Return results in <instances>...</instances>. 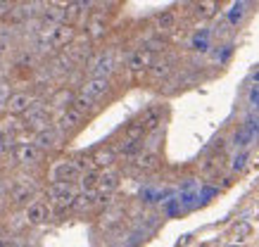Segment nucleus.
Here are the masks:
<instances>
[{
    "mask_svg": "<svg viewBox=\"0 0 259 247\" xmlns=\"http://www.w3.org/2000/svg\"><path fill=\"white\" fill-rule=\"evenodd\" d=\"M74 38H76V29L69 24H57V26L46 24L38 33V43L43 48H67Z\"/></svg>",
    "mask_w": 259,
    "mask_h": 247,
    "instance_id": "obj_1",
    "label": "nucleus"
},
{
    "mask_svg": "<svg viewBox=\"0 0 259 247\" xmlns=\"http://www.w3.org/2000/svg\"><path fill=\"white\" fill-rule=\"evenodd\" d=\"M48 205L55 207L57 212H64V209H71V202L76 197V185L74 183H50L46 190Z\"/></svg>",
    "mask_w": 259,
    "mask_h": 247,
    "instance_id": "obj_2",
    "label": "nucleus"
},
{
    "mask_svg": "<svg viewBox=\"0 0 259 247\" xmlns=\"http://www.w3.org/2000/svg\"><path fill=\"white\" fill-rule=\"evenodd\" d=\"M48 176H50V183H74V181H79L81 171L74 164V160H57L53 162Z\"/></svg>",
    "mask_w": 259,
    "mask_h": 247,
    "instance_id": "obj_3",
    "label": "nucleus"
},
{
    "mask_svg": "<svg viewBox=\"0 0 259 247\" xmlns=\"http://www.w3.org/2000/svg\"><path fill=\"white\" fill-rule=\"evenodd\" d=\"M114 69H117V60L107 50H102V53H98V55H93L88 60V74L93 79H110V74Z\"/></svg>",
    "mask_w": 259,
    "mask_h": 247,
    "instance_id": "obj_4",
    "label": "nucleus"
},
{
    "mask_svg": "<svg viewBox=\"0 0 259 247\" xmlns=\"http://www.w3.org/2000/svg\"><path fill=\"white\" fill-rule=\"evenodd\" d=\"M43 155H46V152L40 150V147H36L33 143H17L15 147H12V160H15L17 164H22V167L38 164V162L43 160Z\"/></svg>",
    "mask_w": 259,
    "mask_h": 247,
    "instance_id": "obj_5",
    "label": "nucleus"
},
{
    "mask_svg": "<svg viewBox=\"0 0 259 247\" xmlns=\"http://www.w3.org/2000/svg\"><path fill=\"white\" fill-rule=\"evenodd\" d=\"M24 219L31 226H40V223H48L53 219V207L48 205L46 200H33L31 205H26V212H24Z\"/></svg>",
    "mask_w": 259,
    "mask_h": 247,
    "instance_id": "obj_6",
    "label": "nucleus"
},
{
    "mask_svg": "<svg viewBox=\"0 0 259 247\" xmlns=\"http://www.w3.org/2000/svg\"><path fill=\"white\" fill-rule=\"evenodd\" d=\"M33 105H36V97L31 93H26V90H19V93H10L8 103H5V110L12 117H22V114H26V112L31 110Z\"/></svg>",
    "mask_w": 259,
    "mask_h": 247,
    "instance_id": "obj_7",
    "label": "nucleus"
},
{
    "mask_svg": "<svg viewBox=\"0 0 259 247\" xmlns=\"http://www.w3.org/2000/svg\"><path fill=\"white\" fill-rule=\"evenodd\" d=\"M62 53L71 64L86 62V60H91V40H88L86 36H83V38H74L67 48H62Z\"/></svg>",
    "mask_w": 259,
    "mask_h": 247,
    "instance_id": "obj_8",
    "label": "nucleus"
},
{
    "mask_svg": "<svg viewBox=\"0 0 259 247\" xmlns=\"http://www.w3.org/2000/svg\"><path fill=\"white\" fill-rule=\"evenodd\" d=\"M110 79H93V76H88L86 81H83V86H81V95H86L88 100H93V103H98V100H102V97L110 93Z\"/></svg>",
    "mask_w": 259,
    "mask_h": 247,
    "instance_id": "obj_9",
    "label": "nucleus"
},
{
    "mask_svg": "<svg viewBox=\"0 0 259 247\" xmlns=\"http://www.w3.org/2000/svg\"><path fill=\"white\" fill-rule=\"evenodd\" d=\"M83 119H86V117L79 114L74 107H67V110H62L60 114H57L55 128L60 131V133H71V131H76V128L83 124Z\"/></svg>",
    "mask_w": 259,
    "mask_h": 247,
    "instance_id": "obj_10",
    "label": "nucleus"
},
{
    "mask_svg": "<svg viewBox=\"0 0 259 247\" xmlns=\"http://www.w3.org/2000/svg\"><path fill=\"white\" fill-rule=\"evenodd\" d=\"M152 62H155V55L152 53H148L145 48H136L131 55L126 57V67H128V72H148L150 67H152Z\"/></svg>",
    "mask_w": 259,
    "mask_h": 247,
    "instance_id": "obj_11",
    "label": "nucleus"
},
{
    "mask_svg": "<svg viewBox=\"0 0 259 247\" xmlns=\"http://www.w3.org/2000/svg\"><path fill=\"white\" fill-rule=\"evenodd\" d=\"M26 117V126L33 128L36 133H40V131H46V128H50V114H48L46 107H40V105H33L31 110L24 114Z\"/></svg>",
    "mask_w": 259,
    "mask_h": 247,
    "instance_id": "obj_12",
    "label": "nucleus"
},
{
    "mask_svg": "<svg viewBox=\"0 0 259 247\" xmlns=\"http://www.w3.org/2000/svg\"><path fill=\"white\" fill-rule=\"evenodd\" d=\"M36 185L29 183V181H17L12 185V190H10V200L15 202V205H31L33 200H36Z\"/></svg>",
    "mask_w": 259,
    "mask_h": 247,
    "instance_id": "obj_13",
    "label": "nucleus"
},
{
    "mask_svg": "<svg viewBox=\"0 0 259 247\" xmlns=\"http://www.w3.org/2000/svg\"><path fill=\"white\" fill-rule=\"evenodd\" d=\"M114 162H117L114 147H98V150L91 155V164H93V169H98V171H107Z\"/></svg>",
    "mask_w": 259,
    "mask_h": 247,
    "instance_id": "obj_14",
    "label": "nucleus"
},
{
    "mask_svg": "<svg viewBox=\"0 0 259 247\" xmlns=\"http://www.w3.org/2000/svg\"><path fill=\"white\" fill-rule=\"evenodd\" d=\"M64 8H67V3H50V5H46V10H43V22H46L48 26L64 24Z\"/></svg>",
    "mask_w": 259,
    "mask_h": 247,
    "instance_id": "obj_15",
    "label": "nucleus"
},
{
    "mask_svg": "<svg viewBox=\"0 0 259 247\" xmlns=\"http://www.w3.org/2000/svg\"><path fill=\"white\" fill-rule=\"evenodd\" d=\"M60 131H57L55 126H50L46 128V131H40V133H36V147H40V150L46 152V150H53V147H57V140H60Z\"/></svg>",
    "mask_w": 259,
    "mask_h": 247,
    "instance_id": "obj_16",
    "label": "nucleus"
},
{
    "mask_svg": "<svg viewBox=\"0 0 259 247\" xmlns=\"http://www.w3.org/2000/svg\"><path fill=\"white\" fill-rule=\"evenodd\" d=\"M119 188V176L114 174V171H100V181H98V195H110L112 197V192Z\"/></svg>",
    "mask_w": 259,
    "mask_h": 247,
    "instance_id": "obj_17",
    "label": "nucleus"
},
{
    "mask_svg": "<svg viewBox=\"0 0 259 247\" xmlns=\"http://www.w3.org/2000/svg\"><path fill=\"white\" fill-rule=\"evenodd\" d=\"M138 124H141V128L145 131V136H148V133H152V131L162 124V110H157V107H150V110H145V112H143V117L138 119Z\"/></svg>",
    "mask_w": 259,
    "mask_h": 247,
    "instance_id": "obj_18",
    "label": "nucleus"
},
{
    "mask_svg": "<svg viewBox=\"0 0 259 247\" xmlns=\"http://www.w3.org/2000/svg\"><path fill=\"white\" fill-rule=\"evenodd\" d=\"M105 33H107V22H105V17L93 15L91 22H88V26H86V38L93 43V40H100Z\"/></svg>",
    "mask_w": 259,
    "mask_h": 247,
    "instance_id": "obj_19",
    "label": "nucleus"
},
{
    "mask_svg": "<svg viewBox=\"0 0 259 247\" xmlns=\"http://www.w3.org/2000/svg\"><path fill=\"white\" fill-rule=\"evenodd\" d=\"M136 167L141 169V171H155L159 167V155L155 150H145L143 147L141 155H136Z\"/></svg>",
    "mask_w": 259,
    "mask_h": 247,
    "instance_id": "obj_20",
    "label": "nucleus"
},
{
    "mask_svg": "<svg viewBox=\"0 0 259 247\" xmlns=\"http://www.w3.org/2000/svg\"><path fill=\"white\" fill-rule=\"evenodd\" d=\"M117 155H124V157H136V155H141L143 152V140H136V138H121L114 147Z\"/></svg>",
    "mask_w": 259,
    "mask_h": 247,
    "instance_id": "obj_21",
    "label": "nucleus"
},
{
    "mask_svg": "<svg viewBox=\"0 0 259 247\" xmlns=\"http://www.w3.org/2000/svg\"><path fill=\"white\" fill-rule=\"evenodd\" d=\"M93 207H98V192H76V197L71 202V209L76 212H88Z\"/></svg>",
    "mask_w": 259,
    "mask_h": 247,
    "instance_id": "obj_22",
    "label": "nucleus"
},
{
    "mask_svg": "<svg viewBox=\"0 0 259 247\" xmlns=\"http://www.w3.org/2000/svg\"><path fill=\"white\" fill-rule=\"evenodd\" d=\"M155 26H157L159 33H169L176 29V12L174 10H164L155 17Z\"/></svg>",
    "mask_w": 259,
    "mask_h": 247,
    "instance_id": "obj_23",
    "label": "nucleus"
},
{
    "mask_svg": "<svg viewBox=\"0 0 259 247\" xmlns=\"http://www.w3.org/2000/svg\"><path fill=\"white\" fill-rule=\"evenodd\" d=\"M98 181H100V171H98V169L83 171V174L79 176V188H81V192H95V190H98Z\"/></svg>",
    "mask_w": 259,
    "mask_h": 247,
    "instance_id": "obj_24",
    "label": "nucleus"
},
{
    "mask_svg": "<svg viewBox=\"0 0 259 247\" xmlns=\"http://www.w3.org/2000/svg\"><path fill=\"white\" fill-rule=\"evenodd\" d=\"M217 3L214 0H207V3H195V15L202 17V19H209V17L217 15Z\"/></svg>",
    "mask_w": 259,
    "mask_h": 247,
    "instance_id": "obj_25",
    "label": "nucleus"
},
{
    "mask_svg": "<svg viewBox=\"0 0 259 247\" xmlns=\"http://www.w3.org/2000/svg\"><path fill=\"white\" fill-rule=\"evenodd\" d=\"M169 69H171V67H169V62H166V60H162V62H152V67H150L148 72H150V76H152V79H164L166 74H169Z\"/></svg>",
    "mask_w": 259,
    "mask_h": 247,
    "instance_id": "obj_26",
    "label": "nucleus"
},
{
    "mask_svg": "<svg viewBox=\"0 0 259 247\" xmlns=\"http://www.w3.org/2000/svg\"><path fill=\"white\" fill-rule=\"evenodd\" d=\"M71 100H74V93H71V90H60V93L53 97V105L67 110V107H71Z\"/></svg>",
    "mask_w": 259,
    "mask_h": 247,
    "instance_id": "obj_27",
    "label": "nucleus"
},
{
    "mask_svg": "<svg viewBox=\"0 0 259 247\" xmlns=\"http://www.w3.org/2000/svg\"><path fill=\"white\" fill-rule=\"evenodd\" d=\"M8 97H10V86L8 83H0V107H5Z\"/></svg>",
    "mask_w": 259,
    "mask_h": 247,
    "instance_id": "obj_28",
    "label": "nucleus"
},
{
    "mask_svg": "<svg viewBox=\"0 0 259 247\" xmlns=\"http://www.w3.org/2000/svg\"><path fill=\"white\" fill-rule=\"evenodd\" d=\"M5 147H8V138H5V136H0V155L5 152Z\"/></svg>",
    "mask_w": 259,
    "mask_h": 247,
    "instance_id": "obj_29",
    "label": "nucleus"
}]
</instances>
